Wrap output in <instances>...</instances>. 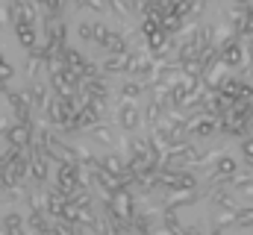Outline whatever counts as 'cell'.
<instances>
[{
    "mask_svg": "<svg viewBox=\"0 0 253 235\" xmlns=\"http://www.w3.org/2000/svg\"><path fill=\"white\" fill-rule=\"evenodd\" d=\"M12 24L18 27H33L36 24V6L27 0H12Z\"/></svg>",
    "mask_w": 253,
    "mask_h": 235,
    "instance_id": "6da1fadb",
    "label": "cell"
},
{
    "mask_svg": "<svg viewBox=\"0 0 253 235\" xmlns=\"http://www.w3.org/2000/svg\"><path fill=\"white\" fill-rule=\"evenodd\" d=\"M165 191V206L177 209V206H186V203H194L200 197L197 188H162Z\"/></svg>",
    "mask_w": 253,
    "mask_h": 235,
    "instance_id": "7a4b0ae2",
    "label": "cell"
},
{
    "mask_svg": "<svg viewBox=\"0 0 253 235\" xmlns=\"http://www.w3.org/2000/svg\"><path fill=\"white\" fill-rule=\"evenodd\" d=\"M245 56H248V41H242V39H233V41L221 50V59H224L230 68L245 65Z\"/></svg>",
    "mask_w": 253,
    "mask_h": 235,
    "instance_id": "3957f363",
    "label": "cell"
},
{
    "mask_svg": "<svg viewBox=\"0 0 253 235\" xmlns=\"http://www.w3.org/2000/svg\"><path fill=\"white\" fill-rule=\"evenodd\" d=\"M236 171H239V165H236V159L233 156H221L218 162H215V168H212V185H221V182H227L230 176H236Z\"/></svg>",
    "mask_w": 253,
    "mask_h": 235,
    "instance_id": "277c9868",
    "label": "cell"
},
{
    "mask_svg": "<svg viewBox=\"0 0 253 235\" xmlns=\"http://www.w3.org/2000/svg\"><path fill=\"white\" fill-rule=\"evenodd\" d=\"M56 185L62 188L65 194H71L77 185H80V165H59V176H56Z\"/></svg>",
    "mask_w": 253,
    "mask_h": 235,
    "instance_id": "5b68a950",
    "label": "cell"
},
{
    "mask_svg": "<svg viewBox=\"0 0 253 235\" xmlns=\"http://www.w3.org/2000/svg\"><path fill=\"white\" fill-rule=\"evenodd\" d=\"M9 144H15L21 150H30L33 147V126L30 123H15L9 129Z\"/></svg>",
    "mask_w": 253,
    "mask_h": 235,
    "instance_id": "8992f818",
    "label": "cell"
},
{
    "mask_svg": "<svg viewBox=\"0 0 253 235\" xmlns=\"http://www.w3.org/2000/svg\"><path fill=\"white\" fill-rule=\"evenodd\" d=\"M227 68H230V65L218 56L209 68H206V74H203V85H206V88H221V82H224V71H227Z\"/></svg>",
    "mask_w": 253,
    "mask_h": 235,
    "instance_id": "52a82bcc",
    "label": "cell"
},
{
    "mask_svg": "<svg viewBox=\"0 0 253 235\" xmlns=\"http://www.w3.org/2000/svg\"><path fill=\"white\" fill-rule=\"evenodd\" d=\"M118 126L126 129V132L138 126V109L132 106V100H121V109H118Z\"/></svg>",
    "mask_w": 253,
    "mask_h": 235,
    "instance_id": "ba28073f",
    "label": "cell"
},
{
    "mask_svg": "<svg viewBox=\"0 0 253 235\" xmlns=\"http://www.w3.org/2000/svg\"><path fill=\"white\" fill-rule=\"evenodd\" d=\"M236 188H227V185H212V203L218 209H239L236 197H233Z\"/></svg>",
    "mask_w": 253,
    "mask_h": 235,
    "instance_id": "9c48e42d",
    "label": "cell"
},
{
    "mask_svg": "<svg viewBox=\"0 0 253 235\" xmlns=\"http://www.w3.org/2000/svg\"><path fill=\"white\" fill-rule=\"evenodd\" d=\"M100 120H103V115H100L97 109L83 106V109H80V115H77V120H74V126H77V129H91V126H97Z\"/></svg>",
    "mask_w": 253,
    "mask_h": 235,
    "instance_id": "30bf717a",
    "label": "cell"
},
{
    "mask_svg": "<svg viewBox=\"0 0 253 235\" xmlns=\"http://www.w3.org/2000/svg\"><path fill=\"white\" fill-rule=\"evenodd\" d=\"M218 91H221V97H227L230 103H239V100H242V91H245V79H224Z\"/></svg>",
    "mask_w": 253,
    "mask_h": 235,
    "instance_id": "8fae6325",
    "label": "cell"
},
{
    "mask_svg": "<svg viewBox=\"0 0 253 235\" xmlns=\"http://www.w3.org/2000/svg\"><path fill=\"white\" fill-rule=\"evenodd\" d=\"M129 50L126 53H112V56L103 59V71H109V74H121V71H126L129 68Z\"/></svg>",
    "mask_w": 253,
    "mask_h": 235,
    "instance_id": "7c38bea8",
    "label": "cell"
},
{
    "mask_svg": "<svg viewBox=\"0 0 253 235\" xmlns=\"http://www.w3.org/2000/svg\"><path fill=\"white\" fill-rule=\"evenodd\" d=\"M183 24H186V18H180L177 12H168V15H162V24H159V30H165L168 36H177V33L183 30Z\"/></svg>",
    "mask_w": 253,
    "mask_h": 235,
    "instance_id": "4fadbf2b",
    "label": "cell"
},
{
    "mask_svg": "<svg viewBox=\"0 0 253 235\" xmlns=\"http://www.w3.org/2000/svg\"><path fill=\"white\" fill-rule=\"evenodd\" d=\"M100 165H103V171H109V174H115V176H126V174H129V171H126V165L121 162V156H115V153L103 156V159H100Z\"/></svg>",
    "mask_w": 253,
    "mask_h": 235,
    "instance_id": "5bb4252c",
    "label": "cell"
},
{
    "mask_svg": "<svg viewBox=\"0 0 253 235\" xmlns=\"http://www.w3.org/2000/svg\"><path fill=\"white\" fill-rule=\"evenodd\" d=\"M239 212L242 209H218L215 212V230L230 227V224H239Z\"/></svg>",
    "mask_w": 253,
    "mask_h": 235,
    "instance_id": "9a60e30c",
    "label": "cell"
},
{
    "mask_svg": "<svg viewBox=\"0 0 253 235\" xmlns=\"http://www.w3.org/2000/svg\"><path fill=\"white\" fill-rule=\"evenodd\" d=\"M83 91L97 94V97H109V88H106L103 79H83Z\"/></svg>",
    "mask_w": 253,
    "mask_h": 235,
    "instance_id": "2e32d148",
    "label": "cell"
},
{
    "mask_svg": "<svg viewBox=\"0 0 253 235\" xmlns=\"http://www.w3.org/2000/svg\"><path fill=\"white\" fill-rule=\"evenodd\" d=\"M91 135H94L100 144H115V132H112V126H106V123L91 126Z\"/></svg>",
    "mask_w": 253,
    "mask_h": 235,
    "instance_id": "e0dca14e",
    "label": "cell"
},
{
    "mask_svg": "<svg viewBox=\"0 0 253 235\" xmlns=\"http://www.w3.org/2000/svg\"><path fill=\"white\" fill-rule=\"evenodd\" d=\"M106 53L112 56V53H126V41H124V36H118V33H112L109 39H106Z\"/></svg>",
    "mask_w": 253,
    "mask_h": 235,
    "instance_id": "ac0fdd59",
    "label": "cell"
},
{
    "mask_svg": "<svg viewBox=\"0 0 253 235\" xmlns=\"http://www.w3.org/2000/svg\"><path fill=\"white\" fill-rule=\"evenodd\" d=\"M65 65H68V68H74V71H83V68H85L88 62H85V59L80 56V50L68 47V50H65Z\"/></svg>",
    "mask_w": 253,
    "mask_h": 235,
    "instance_id": "d6986e66",
    "label": "cell"
},
{
    "mask_svg": "<svg viewBox=\"0 0 253 235\" xmlns=\"http://www.w3.org/2000/svg\"><path fill=\"white\" fill-rule=\"evenodd\" d=\"M18 41L30 50H36V30L33 27H18Z\"/></svg>",
    "mask_w": 253,
    "mask_h": 235,
    "instance_id": "ffe728a7",
    "label": "cell"
},
{
    "mask_svg": "<svg viewBox=\"0 0 253 235\" xmlns=\"http://www.w3.org/2000/svg\"><path fill=\"white\" fill-rule=\"evenodd\" d=\"M129 150H132V156H144L150 150V138H132L129 141Z\"/></svg>",
    "mask_w": 253,
    "mask_h": 235,
    "instance_id": "44dd1931",
    "label": "cell"
},
{
    "mask_svg": "<svg viewBox=\"0 0 253 235\" xmlns=\"http://www.w3.org/2000/svg\"><path fill=\"white\" fill-rule=\"evenodd\" d=\"M138 94H141V82H124V88H121L124 100H135Z\"/></svg>",
    "mask_w": 253,
    "mask_h": 235,
    "instance_id": "7402d4cb",
    "label": "cell"
},
{
    "mask_svg": "<svg viewBox=\"0 0 253 235\" xmlns=\"http://www.w3.org/2000/svg\"><path fill=\"white\" fill-rule=\"evenodd\" d=\"M77 33H80V39H85V41H94V24H85V21H80Z\"/></svg>",
    "mask_w": 253,
    "mask_h": 235,
    "instance_id": "603a6c76",
    "label": "cell"
},
{
    "mask_svg": "<svg viewBox=\"0 0 253 235\" xmlns=\"http://www.w3.org/2000/svg\"><path fill=\"white\" fill-rule=\"evenodd\" d=\"M112 33H109V27L106 24H94V41L97 44H106V39H109Z\"/></svg>",
    "mask_w": 253,
    "mask_h": 235,
    "instance_id": "cb8c5ba5",
    "label": "cell"
},
{
    "mask_svg": "<svg viewBox=\"0 0 253 235\" xmlns=\"http://www.w3.org/2000/svg\"><path fill=\"white\" fill-rule=\"evenodd\" d=\"M236 227L251 230V227H253V209H242V212H239V224H236Z\"/></svg>",
    "mask_w": 253,
    "mask_h": 235,
    "instance_id": "d4e9b609",
    "label": "cell"
},
{
    "mask_svg": "<svg viewBox=\"0 0 253 235\" xmlns=\"http://www.w3.org/2000/svg\"><path fill=\"white\" fill-rule=\"evenodd\" d=\"M83 79H100V68L97 65H85L83 68Z\"/></svg>",
    "mask_w": 253,
    "mask_h": 235,
    "instance_id": "484cf974",
    "label": "cell"
},
{
    "mask_svg": "<svg viewBox=\"0 0 253 235\" xmlns=\"http://www.w3.org/2000/svg\"><path fill=\"white\" fill-rule=\"evenodd\" d=\"M12 74H15L12 65H0V88H6V82L12 79Z\"/></svg>",
    "mask_w": 253,
    "mask_h": 235,
    "instance_id": "4316f807",
    "label": "cell"
},
{
    "mask_svg": "<svg viewBox=\"0 0 253 235\" xmlns=\"http://www.w3.org/2000/svg\"><path fill=\"white\" fill-rule=\"evenodd\" d=\"M3 227H6V230H9V227H21V215H18V212H9V215L3 218Z\"/></svg>",
    "mask_w": 253,
    "mask_h": 235,
    "instance_id": "83f0119b",
    "label": "cell"
},
{
    "mask_svg": "<svg viewBox=\"0 0 253 235\" xmlns=\"http://www.w3.org/2000/svg\"><path fill=\"white\" fill-rule=\"evenodd\" d=\"M9 129L12 126L6 123V115H0V141H6V144H9Z\"/></svg>",
    "mask_w": 253,
    "mask_h": 235,
    "instance_id": "f1b7e54d",
    "label": "cell"
},
{
    "mask_svg": "<svg viewBox=\"0 0 253 235\" xmlns=\"http://www.w3.org/2000/svg\"><path fill=\"white\" fill-rule=\"evenodd\" d=\"M242 153H245V156L253 162V135H248V138L242 141Z\"/></svg>",
    "mask_w": 253,
    "mask_h": 235,
    "instance_id": "f546056e",
    "label": "cell"
},
{
    "mask_svg": "<svg viewBox=\"0 0 253 235\" xmlns=\"http://www.w3.org/2000/svg\"><path fill=\"white\" fill-rule=\"evenodd\" d=\"M203 9H206V0H194V6H191V18H197Z\"/></svg>",
    "mask_w": 253,
    "mask_h": 235,
    "instance_id": "4dcf8cb0",
    "label": "cell"
},
{
    "mask_svg": "<svg viewBox=\"0 0 253 235\" xmlns=\"http://www.w3.org/2000/svg\"><path fill=\"white\" fill-rule=\"evenodd\" d=\"M242 191H245V197H253V179H251V182H245V185H242Z\"/></svg>",
    "mask_w": 253,
    "mask_h": 235,
    "instance_id": "1f68e13d",
    "label": "cell"
},
{
    "mask_svg": "<svg viewBox=\"0 0 253 235\" xmlns=\"http://www.w3.org/2000/svg\"><path fill=\"white\" fill-rule=\"evenodd\" d=\"M0 65H6V59H3V56H0Z\"/></svg>",
    "mask_w": 253,
    "mask_h": 235,
    "instance_id": "d6a6232c",
    "label": "cell"
}]
</instances>
